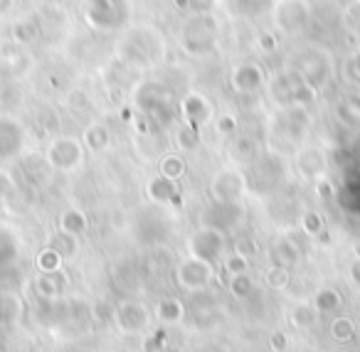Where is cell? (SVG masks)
I'll use <instances>...</instances> for the list:
<instances>
[{"label": "cell", "instance_id": "cell-20", "mask_svg": "<svg viewBox=\"0 0 360 352\" xmlns=\"http://www.w3.org/2000/svg\"><path fill=\"white\" fill-rule=\"evenodd\" d=\"M37 263H40V268H45V271H55L57 263H60V254H57L55 249H47V252L40 254Z\"/></svg>", "mask_w": 360, "mask_h": 352}, {"label": "cell", "instance_id": "cell-5", "mask_svg": "<svg viewBox=\"0 0 360 352\" xmlns=\"http://www.w3.org/2000/svg\"><path fill=\"white\" fill-rule=\"evenodd\" d=\"M299 77L304 82H309L311 86L321 89L328 84V79L333 77V60L326 50H309L306 55H301L299 62Z\"/></svg>", "mask_w": 360, "mask_h": 352}, {"label": "cell", "instance_id": "cell-24", "mask_svg": "<svg viewBox=\"0 0 360 352\" xmlns=\"http://www.w3.org/2000/svg\"><path fill=\"white\" fill-rule=\"evenodd\" d=\"M227 268H230L232 273H245V268H247V261H245V256H232L230 261H227Z\"/></svg>", "mask_w": 360, "mask_h": 352}, {"label": "cell", "instance_id": "cell-11", "mask_svg": "<svg viewBox=\"0 0 360 352\" xmlns=\"http://www.w3.org/2000/svg\"><path fill=\"white\" fill-rule=\"evenodd\" d=\"M11 37L15 45L20 47H30L35 42L42 40V30H40V22H37L35 15H27V18H20V20L13 22L11 27Z\"/></svg>", "mask_w": 360, "mask_h": 352}, {"label": "cell", "instance_id": "cell-9", "mask_svg": "<svg viewBox=\"0 0 360 352\" xmlns=\"http://www.w3.org/2000/svg\"><path fill=\"white\" fill-rule=\"evenodd\" d=\"M180 111L186 116L188 126H195V129L212 119V104L200 91H188V94L183 96V101H180Z\"/></svg>", "mask_w": 360, "mask_h": 352}, {"label": "cell", "instance_id": "cell-26", "mask_svg": "<svg viewBox=\"0 0 360 352\" xmlns=\"http://www.w3.org/2000/svg\"><path fill=\"white\" fill-rule=\"evenodd\" d=\"M13 6H15V0H0V18H6L13 11Z\"/></svg>", "mask_w": 360, "mask_h": 352}, {"label": "cell", "instance_id": "cell-19", "mask_svg": "<svg viewBox=\"0 0 360 352\" xmlns=\"http://www.w3.org/2000/svg\"><path fill=\"white\" fill-rule=\"evenodd\" d=\"M257 47H259L262 52H266V55H271V52L279 50V37H276L274 32H259V35H257Z\"/></svg>", "mask_w": 360, "mask_h": 352}, {"label": "cell", "instance_id": "cell-28", "mask_svg": "<svg viewBox=\"0 0 360 352\" xmlns=\"http://www.w3.org/2000/svg\"><path fill=\"white\" fill-rule=\"evenodd\" d=\"M215 3H235V0H215Z\"/></svg>", "mask_w": 360, "mask_h": 352}, {"label": "cell", "instance_id": "cell-13", "mask_svg": "<svg viewBox=\"0 0 360 352\" xmlns=\"http://www.w3.org/2000/svg\"><path fill=\"white\" fill-rule=\"evenodd\" d=\"M220 249H222V237L215 232V229H202V232L195 234V239H193V252H195L200 259L215 256Z\"/></svg>", "mask_w": 360, "mask_h": 352}, {"label": "cell", "instance_id": "cell-3", "mask_svg": "<svg viewBox=\"0 0 360 352\" xmlns=\"http://www.w3.org/2000/svg\"><path fill=\"white\" fill-rule=\"evenodd\" d=\"M82 18L96 32H119L129 27L131 6L129 0H84Z\"/></svg>", "mask_w": 360, "mask_h": 352}, {"label": "cell", "instance_id": "cell-25", "mask_svg": "<svg viewBox=\"0 0 360 352\" xmlns=\"http://www.w3.org/2000/svg\"><path fill=\"white\" fill-rule=\"evenodd\" d=\"M232 288H235L237 293H247V288H250V281H247L245 276H242V278H235V283H232Z\"/></svg>", "mask_w": 360, "mask_h": 352}, {"label": "cell", "instance_id": "cell-8", "mask_svg": "<svg viewBox=\"0 0 360 352\" xmlns=\"http://www.w3.org/2000/svg\"><path fill=\"white\" fill-rule=\"evenodd\" d=\"M50 163L60 170H75L82 163L84 153H82V143L77 138H57L50 145V153H47Z\"/></svg>", "mask_w": 360, "mask_h": 352}, {"label": "cell", "instance_id": "cell-23", "mask_svg": "<svg viewBox=\"0 0 360 352\" xmlns=\"http://www.w3.org/2000/svg\"><path fill=\"white\" fill-rule=\"evenodd\" d=\"M235 129H237V119H235V116L225 114V116H220V119H217V131H222V133H232Z\"/></svg>", "mask_w": 360, "mask_h": 352}, {"label": "cell", "instance_id": "cell-18", "mask_svg": "<svg viewBox=\"0 0 360 352\" xmlns=\"http://www.w3.org/2000/svg\"><path fill=\"white\" fill-rule=\"evenodd\" d=\"M183 173H186V163H183L180 155H168V158H163V163H160V175H163V178L178 180Z\"/></svg>", "mask_w": 360, "mask_h": 352}, {"label": "cell", "instance_id": "cell-7", "mask_svg": "<svg viewBox=\"0 0 360 352\" xmlns=\"http://www.w3.org/2000/svg\"><path fill=\"white\" fill-rule=\"evenodd\" d=\"M35 18L40 22L42 37H50V40H57L60 35H65L67 27H70V15H67V11L60 3H45L35 13Z\"/></svg>", "mask_w": 360, "mask_h": 352}, {"label": "cell", "instance_id": "cell-27", "mask_svg": "<svg viewBox=\"0 0 360 352\" xmlns=\"http://www.w3.org/2000/svg\"><path fill=\"white\" fill-rule=\"evenodd\" d=\"M269 281H271V283H284V281H286V273H284V271H279V268H274V271L269 273Z\"/></svg>", "mask_w": 360, "mask_h": 352}, {"label": "cell", "instance_id": "cell-12", "mask_svg": "<svg viewBox=\"0 0 360 352\" xmlns=\"http://www.w3.org/2000/svg\"><path fill=\"white\" fill-rule=\"evenodd\" d=\"M22 129L11 116H0V155H13L20 148Z\"/></svg>", "mask_w": 360, "mask_h": 352}, {"label": "cell", "instance_id": "cell-1", "mask_svg": "<svg viewBox=\"0 0 360 352\" xmlns=\"http://www.w3.org/2000/svg\"><path fill=\"white\" fill-rule=\"evenodd\" d=\"M116 55L136 72L158 70L168 60V40L160 27L150 25V22H139V25H129L121 30Z\"/></svg>", "mask_w": 360, "mask_h": 352}, {"label": "cell", "instance_id": "cell-6", "mask_svg": "<svg viewBox=\"0 0 360 352\" xmlns=\"http://www.w3.org/2000/svg\"><path fill=\"white\" fill-rule=\"evenodd\" d=\"M230 84L237 94H257V91L264 89L266 72L259 62H240V65L232 70Z\"/></svg>", "mask_w": 360, "mask_h": 352}, {"label": "cell", "instance_id": "cell-29", "mask_svg": "<svg viewBox=\"0 0 360 352\" xmlns=\"http://www.w3.org/2000/svg\"><path fill=\"white\" fill-rule=\"evenodd\" d=\"M358 3H360V0H358Z\"/></svg>", "mask_w": 360, "mask_h": 352}, {"label": "cell", "instance_id": "cell-10", "mask_svg": "<svg viewBox=\"0 0 360 352\" xmlns=\"http://www.w3.org/2000/svg\"><path fill=\"white\" fill-rule=\"evenodd\" d=\"M296 79H299V74H294V72H289V70H281L279 74L269 82V94L279 106H294Z\"/></svg>", "mask_w": 360, "mask_h": 352}, {"label": "cell", "instance_id": "cell-16", "mask_svg": "<svg viewBox=\"0 0 360 352\" xmlns=\"http://www.w3.org/2000/svg\"><path fill=\"white\" fill-rule=\"evenodd\" d=\"M150 195H153L155 200H160V202H168L170 197L175 195V180H168V178H155L153 183H150Z\"/></svg>", "mask_w": 360, "mask_h": 352}, {"label": "cell", "instance_id": "cell-14", "mask_svg": "<svg viewBox=\"0 0 360 352\" xmlns=\"http://www.w3.org/2000/svg\"><path fill=\"white\" fill-rule=\"evenodd\" d=\"M212 193L217 200H237L242 193V178L237 173H222L212 183Z\"/></svg>", "mask_w": 360, "mask_h": 352}, {"label": "cell", "instance_id": "cell-21", "mask_svg": "<svg viewBox=\"0 0 360 352\" xmlns=\"http://www.w3.org/2000/svg\"><path fill=\"white\" fill-rule=\"evenodd\" d=\"M195 138H198V129L195 126H183L178 133V143L186 145V148H195Z\"/></svg>", "mask_w": 360, "mask_h": 352}, {"label": "cell", "instance_id": "cell-17", "mask_svg": "<svg viewBox=\"0 0 360 352\" xmlns=\"http://www.w3.org/2000/svg\"><path fill=\"white\" fill-rule=\"evenodd\" d=\"M86 229V219L82 212H77V209H70V212L62 214V232L67 234H79Z\"/></svg>", "mask_w": 360, "mask_h": 352}, {"label": "cell", "instance_id": "cell-22", "mask_svg": "<svg viewBox=\"0 0 360 352\" xmlns=\"http://www.w3.org/2000/svg\"><path fill=\"white\" fill-rule=\"evenodd\" d=\"M304 227H306V232H311V234H319L321 229H323V222H321V217L316 212H309L304 217Z\"/></svg>", "mask_w": 360, "mask_h": 352}, {"label": "cell", "instance_id": "cell-4", "mask_svg": "<svg viewBox=\"0 0 360 352\" xmlns=\"http://www.w3.org/2000/svg\"><path fill=\"white\" fill-rule=\"evenodd\" d=\"M271 22L284 35H301L314 22V6L309 0H276L271 11Z\"/></svg>", "mask_w": 360, "mask_h": 352}, {"label": "cell", "instance_id": "cell-2", "mask_svg": "<svg viewBox=\"0 0 360 352\" xmlns=\"http://www.w3.org/2000/svg\"><path fill=\"white\" fill-rule=\"evenodd\" d=\"M220 40V20L215 13L198 11L191 13L178 27V45L188 57H210Z\"/></svg>", "mask_w": 360, "mask_h": 352}, {"label": "cell", "instance_id": "cell-15", "mask_svg": "<svg viewBox=\"0 0 360 352\" xmlns=\"http://www.w3.org/2000/svg\"><path fill=\"white\" fill-rule=\"evenodd\" d=\"M84 143L89 145L91 150H104L109 145V131L101 124H91L89 129L84 131Z\"/></svg>", "mask_w": 360, "mask_h": 352}]
</instances>
